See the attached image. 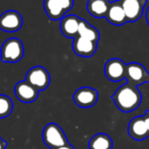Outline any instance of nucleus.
<instances>
[{
    "instance_id": "4468645a",
    "label": "nucleus",
    "mask_w": 149,
    "mask_h": 149,
    "mask_svg": "<svg viewBox=\"0 0 149 149\" xmlns=\"http://www.w3.org/2000/svg\"><path fill=\"white\" fill-rule=\"evenodd\" d=\"M82 18L75 15L65 16L60 22V30L62 34L66 38H75L79 33V24Z\"/></svg>"
},
{
    "instance_id": "f3484780",
    "label": "nucleus",
    "mask_w": 149,
    "mask_h": 149,
    "mask_svg": "<svg viewBox=\"0 0 149 149\" xmlns=\"http://www.w3.org/2000/svg\"><path fill=\"white\" fill-rule=\"evenodd\" d=\"M88 146L89 149H113V142L109 135L100 133L91 138Z\"/></svg>"
},
{
    "instance_id": "f257e3e1",
    "label": "nucleus",
    "mask_w": 149,
    "mask_h": 149,
    "mask_svg": "<svg viewBox=\"0 0 149 149\" xmlns=\"http://www.w3.org/2000/svg\"><path fill=\"white\" fill-rule=\"evenodd\" d=\"M112 100L120 111L130 113L140 107L142 97L137 86L127 82L116 90Z\"/></svg>"
},
{
    "instance_id": "9d476101",
    "label": "nucleus",
    "mask_w": 149,
    "mask_h": 149,
    "mask_svg": "<svg viewBox=\"0 0 149 149\" xmlns=\"http://www.w3.org/2000/svg\"><path fill=\"white\" fill-rule=\"evenodd\" d=\"M23 17L16 10H7L0 16V29L7 32H14L22 28Z\"/></svg>"
},
{
    "instance_id": "412c9836",
    "label": "nucleus",
    "mask_w": 149,
    "mask_h": 149,
    "mask_svg": "<svg viewBox=\"0 0 149 149\" xmlns=\"http://www.w3.org/2000/svg\"><path fill=\"white\" fill-rule=\"evenodd\" d=\"M52 149H75L73 146H72L71 144L67 143L66 145H64L62 147H58V148H52Z\"/></svg>"
},
{
    "instance_id": "ddd939ff",
    "label": "nucleus",
    "mask_w": 149,
    "mask_h": 149,
    "mask_svg": "<svg viewBox=\"0 0 149 149\" xmlns=\"http://www.w3.org/2000/svg\"><path fill=\"white\" fill-rule=\"evenodd\" d=\"M15 95L24 103H31L38 97V91L27 81H20L15 86Z\"/></svg>"
},
{
    "instance_id": "6ab92c4d",
    "label": "nucleus",
    "mask_w": 149,
    "mask_h": 149,
    "mask_svg": "<svg viewBox=\"0 0 149 149\" xmlns=\"http://www.w3.org/2000/svg\"><path fill=\"white\" fill-rule=\"evenodd\" d=\"M13 109V103L10 97L0 94V119L8 117Z\"/></svg>"
},
{
    "instance_id": "2eb2a0df",
    "label": "nucleus",
    "mask_w": 149,
    "mask_h": 149,
    "mask_svg": "<svg viewBox=\"0 0 149 149\" xmlns=\"http://www.w3.org/2000/svg\"><path fill=\"white\" fill-rule=\"evenodd\" d=\"M106 18L107 19V21L110 24L118 25V26L123 25L128 22L127 16L125 14V11H124L119 0L111 2V4H110L108 11L107 13Z\"/></svg>"
},
{
    "instance_id": "6e6552de",
    "label": "nucleus",
    "mask_w": 149,
    "mask_h": 149,
    "mask_svg": "<svg viewBox=\"0 0 149 149\" xmlns=\"http://www.w3.org/2000/svg\"><path fill=\"white\" fill-rule=\"evenodd\" d=\"M126 66L127 65L120 58H111L105 65V75L110 81H121L126 78Z\"/></svg>"
},
{
    "instance_id": "5701e85b",
    "label": "nucleus",
    "mask_w": 149,
    "mask_h": 149,
    "mask_svg": "<svg viewBox=\"0 0 149 149\" xmlns=\"http://www.w3.org/2000/svg\"><path fill=\"white\" fill-rule=\"evenodd\" d=\"M146 18H147V22H148V24L149 26V5L147 8V10H146Z\"/></svg>"
},
{
    "instance_id": "9b49d317",
    "label": "nucleus",
    "mask_w": 149,
    "mask_h": 149,
    "mask_svg": "<svg viewBox=\"0 0 149 149\" xmlns=\"http://www.w3.org/2000/svg\"><path fill=\"white\" fill-rule=\"evenodd\" d=\"M73 39L72 50L78 56L90 58L95 54L98 45L97 42L92 41L80 36H77Z\"/></svg>"
},
{
    "instance_id": "7ed1b4c3",
    "label": "nucleus",
    "mask_w": 149,
    "mask_h": 149,
    "mask_svg": "<svg viewBox=\"0 0 149 149\" xmlns=\"http://www.w3.org/2000/svg\"><path fill=\"white\" fill-rule=\"evenodd\" d=\"M42 137L44 143L51 149L62 147L68 143L63 129L55 123H49L45 127Z\"/></svg>"
},
{
    "instance_id": "dca6fc26",
    "label": "nucleus",
    "mask_w": 149,
    "mask_h": 149,
    "mask_svg": "<svg viewBox=\"0 0 149 149\" xmlns=\"http://www.w3.org/2000/svg\"><path fill=\"white\" fill-rule=\"evenodd\" d=\"M110 4L111 2L109 0H88L87 10L97 18L106 17Z\"/></svg>"
},
{
    "instance_id": "4be33fe9",
    "label": "nucleus",
    "mask_w": 149,
    "mask_h": 149,
    "mask_svg": "<svg viewBox=\"0 0 149 149\" xmlns=\"http://www.w3.org/2000/svg\"><path fill=\"white\" fill-rule=\"evenodd\" d=\"M6 147H7V142L0 137V149H6Z\"/></svg>"
},
{
    "instance_id": "39448f33",
    "label": "nucleus",
    "mask_w": 149,
    "mask_h": 149,
    "mask_svg": "<svg viewBox=\"0 0 149 149\" xmlns=\"http://www.w3.org/2000/svg\"><path fill=\"white\" fill-rule=\"evenodd\" d=\"M25 81L34 86L38 92L45 90L51 82V76L48 71L43 66H34L31 68L26 75Z\"/></svg>"
},
{
    "instance_id": "1a4fd4ad",
    "label": "nucleus",
    "mask_w": 149,
    "mask_h": 149,
    "mask_svg": "<svg viewBox=\"0 0 149 149\" xmlns=\"http://www.w3.org/2000/svg\"><path fill=\"white\" fill-rule=\"evenodd\" d=\"M128 22L138 21L144 11L148 0H119Z\"/></svg>"
},
{
    "instance_id": "423d86ee",
    "label": "nucleus",
    "mask_w": 149,
    "mask_h": 149,
    "mask_svg": "<svg viewBox=\"0 0 149 149\" xmlns=\"http://www.w3.org/2000/svg\"><path fill=\"white\" fill-rule=\"evenodd\" d=\"M127 82L137 86L149 83V72L141 64L132 62L126 66V78Z\"/></svg>"
},
{
    "instance_id": "f8f14e48",
    "label": "nucleus",
    "mask_w": 149,
    "mask_h": 149,
    "mask_svg": "<svg viewBox=\"0 0 149 149\" xmlns=\"http://www.w3.org/2000/svg\"><path fill=\"white\" fill-rule=\"evenodd\" d=\"M127 132L129 136L138 141L146 140L149 137V131L145 123L143 116H137L131 120Z\"/></svg>"
},
{
    "instance_id": "0eeeda50",
    "label": "nucleus",
    "mask_w": 149,
    "mask_h": 149,
    "mask_svg": "<svg viewBox=\"0 0 149 149\" xmlns=\"http://www.w3.org/2000/svg\"><path fill=\"white\" fill-rule=\"evenodd\" d=\"M98 99L99 93L97 90L88 86L79 88L73 94L74 103L81 108H90L93 107L97 103Z\"/></svg>"
},
{
    "instance_id": "20e7f679",
    "label": "nucleus",
    "mask_w": 149,
    "mask_h": 149,
    "mask_svg": "<svg viewBox=\"0 0 149 149\" xmlns=\"http://www.w3.org/2000/svg\"><path fill=\"white\" fill-rule=\"evenodd\" d=\"M74 5V0H45L44 9L46 15L54 21L62 19Z\"/></svg>"
},
{
    "instance_id": "aec40b11",
    "label": "nucleus",
    "mask_w": 149,
    "mask_h": 149,
    "mask_svg": "<svg viewBox=\"0 0 149 149\" xmlns=\"http://www.w3.org/2000/svg\"><path fill=\"white\" fill-rule=\"evenodd\" d=\"M143 118H144L145 123H146L147 127H148V129L149 131V111H146V113L144 114Z\"/></svg>"
},
{
    "instance_id": "f03ea898",
    "label": "nucleus",
    "mask_w": 149,
    "mask_h": 149,
    "mask_svg": "<svg viewBox=\"0 0 149 149\" xmlns=\"http://www.w3.org/2000/svg\"><path fill=\"white\" fill-rule=\"evenodd\" d=\"M24 45L20 39L10 38L1 47V60L4 63H17L24 57Z\"/></svg>"
},
{
    "instance_id": "a211bd4d",
    "label": "nucleus",
    "mask_w": 149,
    "mask_h": 149,
    "mask_svg": "<svg viewBox=\"0 0 149 149\" xmlns=\"http://www.w3.org/2000/svg\"><path fill=\"white\" fill-rule=\"evenodd\" d=\"M78 36L86 38L87 39H90L97 43L99 42L100 37L99 31L94 26L90 24L87 21H86L85 19H81L80 21Z\"/></svg>"
}]
</instances>
